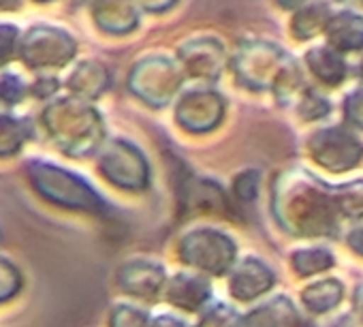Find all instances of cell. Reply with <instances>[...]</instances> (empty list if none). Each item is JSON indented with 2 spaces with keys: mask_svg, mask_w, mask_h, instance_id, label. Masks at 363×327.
<instances>
[{
  "mask_svg": "<svg viewBox=\"0 0 363 327\" xmlns=\"http://www.w3.org/2000/svg\"><path fill=\"white\" fill-rule=\"evenodd\" d=\"M297 3H301V0H286L284 7H291V5H297Z\"/></svg>",
  "mask_w": 363,
  "mask_h": 327,
  "instance_id": "25",
  "label": "cell"
},
{
  "mask_svg": "<svg viewBox=\"0 0 363 327\" xmlns=\"http://www.w3.org/2000/svg\"><path fill=\"white\" fill-rule=\"evenodd\" d=\"M22 92H24V86L20 84L18 77H3L0 79V99H5L7 103H18L22 99Z\"/></svg>",
  "mask_w": 363,
  "mask_h": 327,
  "instance_id": "19",
  "label": "cell"
},
{
  "mask_svg": "<svg viewBox=\"0 0 363 327\" xmlns=\"http://www.w3.org/2000/svg\"><path fill=\"white\" fill-rule=\"evenodd\" d=\"M18 7H20V0H0V11H9Z\"/></svg>",
  "mask_w": 363,
  "mask_h": 327,
  "instance_id": "24",
  "label": "cell"
},
{
  "mask_svg": "<svg viewBox=\"0 0 363 327\" xmlns=\"http://www.w3.org/2000/svg\"><path fill=\"white\" fill-rule=\"evenodd\" d=\"M201 327H238V316L233 310L220 306L203 318Z\"/></svg>",
  "mask_w": 363,
  "mask_h": 327,
  "instance_id": "18",
  "label": "cell"
},
{
  "mask_svg": "<svg viewBox=\"0 0 363 327\" xmlns=\"http://www.w3.org/2000/svg\"><path fill=\"white\" fill-rule=\"evenodd\" d=\"M312 152L320 165L340 172L357 165L359 156L363 154V148L348 133L340 128H329L312 139Z\"/></svg>",
  "mask_w": 363,
  "mask_h": 327,
  "instance_id": "4",
  "label": "cell"
},
{
  "mask_svg": "<svg viewBox=\"0 0 363 327\" xmlns=\"http://www.w3.org/2000/svg\"><path fill=\"white\" fill-rule=\"evenodd\" d=\"M208 295H210V287L201 282V278H193V276H177L169 289V299L189 310L206 301Z\"/></svg>",
  "mask_w": 363,
  "mask_h": 327,
  "instance_id": "9",
  "label": "cell"
},
{
  "mask_svg": "<svg viewBox=\"0 0 363 327\" xmlns=\"http://www.w3.org/2000/svg\"><path fill=\"white\" fill-rule=\"evenodd\" d=\"M26 122L11 118V116H0V156L13 154L22 148L24 139L28 137Z\"/></svg>",
  "mask_w": 363,
  "mask_h": 327,
  "instance_id": "12",
  "label": "cell"
},
{
  "mask_svg": "<svg viewBox=\"0 0 363 327\" xmlns=\"http://www.w3.org/2000/svg\"><path fill=\"white\" fill-rule=\"evenodd\" d=\"M75 52L69 35L56 28H33L22 45V58L28 67H62Z\"/></svg>",
  "mask_w": 363,
  "mask_h": 327,
  "instance_id": "2",
  "label": "cell"
},
{
  "mask_svg": "<svg viewBox=\"0 0 363 327\" xmlns=\"http://www.w3.org/2000/svg\"><path fill=\"white\" fill-rule=\"evenodd\" d=\"M18 43V31L9 24H0V67L11 60Z\"/></svg>",
  "mask_w": 363,
  "mask_h": 327,
  "instance_id": "16",
  "label": "cell"
},
{
  "mask_svg": "<svg viewBox=\"0 0 363 327\" xmlns=\"http://www.w3.org/2000/svg\"><path fill=\"white\" fill-rule=\"evenodd\" d=\"M272 282H274L272 272H269L263 263L248 259V261H244V263L238 267V272L233 274L231 291H233V295L240 297V299H252V297H257L259 293L267 291V289L272 287Z\"/></svg>",
  "mask_w": 363,
  "mask_h": 327,
  "instance_id": "5",
  "label": "cell"
},
{
  "mask_svg": "<svg viewBox=\"0 0 363 327\" xmlns=\"http://www.w3.org/2000/svg\"><path fill=\"white\" fill-rule=\"evenodd\" d=\"M111 327H145V316H143V312L122 306L113 312Z\"/></svg>",
  "mask_w": 363,
  "mask_h": 327,
  "instance_id": "17",
  "label": "cell"
},
{
  "mask_svg": "<svg viewBox=\"0 0 363 327\" xmlns=\"http://www.w3.org/2000/svg\"><path fill=\"white\" fill-rule=\"evenodd\" d=\"M160 282H162V270L147 263H133L120 272V284L124 287V291L139 297H152L158 291Z\"/></svg>",
  "mask_w": 363,
  "mask_h": 327,
  "instance_id": "7",
  "label": "cell"
},
{
  "mask_svg": "<svg viewBox=\"0 0 363 327\" xmlns=\"http://www.w3.org/2000/svg\"><path fill=\"white\" fill-rule=\"evenodd\" d=\"M342 297V287L337 280H323L312 284L310 289H306L303 293V301L310 310L314 312H323L333 308Z\"/></svg>",
  "mask_w": 363,
  "mask_h": 327,
  "instance_id": "11",
  "label": "cell"
},
{
  "mask_svg": "<svg viewBox=\"0 0 363 327\" xmlns=\"http://www.w3.org/2000/svg\"><path fill=\"white\" fill-rule=\"evenodd\" d=\"M154 327H184L179 321H173V318H158L154 323Z\"/></svg>",
  "mask_w": 363,
  "mask_h": 327,
  "instance_id": "23",
  "label": "cell"
},
{
  "mask_svg": "<svg viewBox=\"0 0 363 327\" xmlns=\"http://www.w3.org/2000/svg\"><path fill=\"white\" fill-rule=\"evenodd\" d=\"M30 174V182L35 184V189L48 197L50 201L65 206V208H75V210H88L94 214H103L105 212V204L96 197V193L82 182L77 176L58 170L54 165H48V162H30L28 167Z\"/></svg>",
  "mask_w": 363,
  "mask_h": 327,
  "instance_id": "1",
  "label": "cell"
},
{
  "mask_svg": "<svg viewBox=\"0 0 363 327\" xmlns=\"http://www.w3.org/2000/svg\"><path fill=\"white\" fill-rule=\"evenodd\" d=\"M257 187H259V178H257V174H255V172H248V174L240 176V178H238V182H235V191H238V195H240L244 201L255 199V195H257Z\"/></svg>",
  "mask_w": 363,
  "mask_h": 327,
  "instance_id": "20",
  "label": "cell"
},
{
  "mask_svg": "<svg viewBox=\"0 0 363 327\" xmlns=\"http://www.w3.org/2000/svg\"><path fill=\"white\" fill-rule=\"evenodd\" d=\"M54 88H56V82H48V84H45V82L41 79V82L35 86V92H37L39 96H45V94H52Z\"/></svg>",
  "mask_w": 363,
  "mask_h": 327,
  "instance_id": "22",
  "label": "cell"
},
{
  "mask_svg": "<svg viewBox=\"0 0 363 327\" xmlns=\"http://www.w3.org/2000/svg\"><path fill=\"white\" fill-rule=\"evenodd\" d=\"M20 287V274L18 270L5 261V259H0V299H7L11 297Z\"/></svg>",
  "mask_w": 363,
  "mask_h": 327,
  "instance_id": "15",
  "label": "cell"
},
{
  "mask_svg": "<svg viewBox=\"0 0 363 327\" xmlns=\"http://www.w3.org/2000/svg\"><path fill=\"white\" fill-rule=\"evenodd\" d=\"M308 65L318 75V79H323L327 84L342 82L344 73H346V67L340 60V56L329 52V50H314V52H310L308 54Z\"/></svg>",
  "mask_w": 363,
  "mask_h": 327,
  "instance_id": "10",
  "label": "cell"
},
{
  "mask_svg": "<svg viewBox=\"0 0 363 327\" xmlns=\"http://www.w3.org/2000/svg\"><path fill=\"white\" fill-rule=\"evenodd\" d=\"M233 255H235V248L231 240L216 231H206V229L195 231L182 242V257H184V261L197 267H203L208 272H214V274L225 272Z\"/></svg>",
  "mask_w": 363,
  "mask_h": 327,
  "instance_id": "3",
  "label": "cell"
},
{
  "mask_svg": "<svg viewBox=\"0 0 363 327\" xmlns=\"http://www.w3.org/2000/svg\"><path fill=\"white\" fill-rule=\"evenodd\" d=\"M348 242H350L352 250H357V253H361V255H363V229L352 231V233H350V238H348Z\"/></svg>",
  "mask_w": 363,
  "mask_h": 327,
  "instance_id": "21",
  "label": "cell"
},
{
  "mask_svg": "<svg viewBox=\"0 0 363 327\" xmlns=\"http://www.w3.org/2000/svg\"><path fill=\"white\" fill-rule=\"evenodd\" d=\"M101 170L109 176L111 182L120 184V187H133L139 189L145 184V165L141 156L137 154L130 162H120L118 154L109 148L103 156Z\"/></svg>",
  "mask_w": 363,
  "mask_h": 327,
  "instance_id": "6",
  "label": "cell"
},
{
  "mask_svg": "<svg viewBox=\"0 0 363 327\" xmlns=\"http://www.w3.org/2000/svg\"><path fill=\"white\" fill-rule=\"evenodd\" d=\"M293 265L299 274H314L329 265H333V257L327 250L312 248V250H299L293 255Z\"/></svg>",
  "mask_w": 363,
  "mask_h": 327,
  "instance_id": "13",
  "label": "cell"
},
{
  "mask_svg": "<svg viewBox=\"0 0 363 327\" xmlns=\"http://www.w3.org/2000/svg\"><path fill=\"white\" fill-rule=\"evenodd\" d=\"M331 43L340 50H357L363 45V20L357 16H337L327 24Z\"/></svg>",
  "mask_w": 363,
  "mask_h": 327,
  "instance_id": "8",
  "label": "cell"
},
{
  "mask_svg": "<svg viewBox=\"0 0 363 327\" xmlns=\"http://www.w3.org/2000/svg\"><path fill=\"white\" fill-rule=\"evenodd\" d=\"M284 304V299L274 301L263 306L261 310H255L250 316V327H278L282 323V314H280V306Z\"/></svg>",
  "mask_w": 363,
  "mask_h": 327,
  "instance_id": "14",
  "label": "cell"
}]
</instances>
